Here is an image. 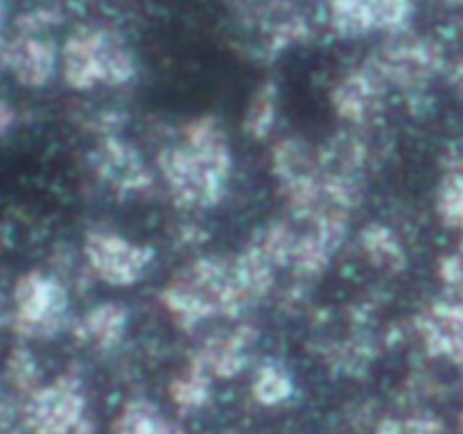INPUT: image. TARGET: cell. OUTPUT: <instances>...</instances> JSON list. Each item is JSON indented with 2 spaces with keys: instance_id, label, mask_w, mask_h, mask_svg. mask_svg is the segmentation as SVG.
Returning a JSON list of instances; mask_svg holds the SVG:
<instances>
[{
  "instance_id": "1",
  "label": "cell",
  "mask_w": 463,
  "mask_h": 434,
  "mask_svg": "<svg viewBox=\"0 0 463 434\" xmlns=\"http://www.w3.org/2000/svg\"><path fill=\"white\" fill-rule=\"evenodd\" d=\"M161 175L176 206L206 211L224 199L233 170V152L215 116L185 122L181 143L158 156Z\"/></svg>"
},
{
  "instance_id": "2",
  "label": "cell",
  "mask_w": 463,
  "mask_h": 434,
  "mask_svg": "<svg viewBox=\"0 0 463 434\" xmlns=\"http://www.w3.org/2000/svg\"><path fill=\"white\" fill-rule=\"evenodd\" d=\"M161 301L185 330L215 316H238L256 303L240 278L235 256L193 260L167 280Z\"/></svg>"
},
{
  "instance_id": "3",
  "label": "cell",
  "mask_w": 463,
  "mask_h": 434,
  "mask_svg": "<svg viewBox=\"0 0 463 434\" xmlns=\"http://www.w3.org/2000/svg\"><path fill=\"white\" fill-rule=\"evenodd\" d=\"M63 80L75 90L125 86L138 72L134 50L111 27H80L63 43Z\"/></svg>"
},
{
  "instance_id": "4",
  "label": "cell",
  "mask_w": 463,
  "mask_h": 434,
  "mask_svg": "<svg viewBox=\"0 0 463 434\" xmlns=\"http://www.w3.org/2000/svg\"><path fill=\"white\" fill-rule=\"evenodd\" d=\"M23 428L30 434H90L84 382L75 373H61L23 401Z\"/></svg>"
},
{
  "instance_id": "5",
  "label": "cell",
  "mask_w": 463,
  "mask_h": 434,
  "mask_svg": "<svg viewBox=\"0 0 463 434\" xmlns=\"http://www.w3.org/2000/svg\"><path fill=\"white\" fill-rule=\"evenodd\" d=\"M12 301V328L21 339H50L66 324V288L45 271L23 274L14 283Z\"/></svg>"
},
{
  "instance_id": "6",
  "label": "cell",
  "mask_w": 463,
  "mask_h": 434,
  "mask_svg": "<svg viewBox=\"0 0 463 434\" xmlns=\"http://www.w3.org/2000/svg\"><path fill=\"white\" fill-rule=\"evenodd\" d=\"M387 86L419 90L443 71V48L430 36L396 34L387 45L375 50L369 61Z\"/></svg>"
},
{
  "instance_id": "7",
  "label": "cell",
  "mask_w": 463,
  "mask_h": 434,
  "mask_svg": "<svg viewBox=\"0 0 463 434\" xmlns=\"http://www.w3.org/2000/svg\"><path fill=\"white\" fill-rule=\"evenodd\" d=\"M414 0H330L328 25L339 39L402 34L414 16Z\"/></svg>"
},
{
  "instance_id": "8",
  "label": "cell",
  "mask_w": 463,
  "mask_h": 434,
  "mask_svg": "<svg viewBox=\"0 0 463 434\" xmlns=\"http://www.w3.org/2000/svg\"><path fill=\"white\" fill-rule=\"evenodd\" d=\"M84 256L99 280L113 288H129L149 269L154 249L131 242L111 231H90L84 240Z\"/></svg>"
},
{
  "instance_id": "9",
  "label": "cell",
  "mask_w": 463,
  "mask_h": 434,
  "mask_svg": "<svg viewBox=\"0 0 463 434\" xmlns=\"http://www.w3.org/2000/svg\"><path fill=\"white\" fill-rule=\"evenodd\" d=\"M416 330L430 355L463 366V294L430 303L416 316Z\"/></svg>"
},
{
  "instance_id": "10",
  "label": "cell",
  "mask_w": 463,
  "mask_h": 434,
  "mask_svg": "<svg viewBox=\"0 0 463 434\" xmlns=\"http://www.w3.org/2000/svg\"><path fill=\"white\" fill-rule=\"evenodd\" d=\"M348 231L346 211H328L310 220V231L297 238L292 253V267L298 274L317 276L330 265L335 251L342 247Z\"/></svg>"
},
{
  "instance_id": "11",
  "label": "cell",
  "mask_w": 463,
  "mask_h": 434,
  "mask_svg": "<svg viewBox=\"0 0 463 434\" xmlns=\"http://www.w3.org/2000/svg\"><path fill=\"white\" fill-rule=\"evenodd\" d=\"M93 167L104 184L122 194L143 193L152 184V176L134 145L113 134H107L98 143V149L93 152Z\"/></svg>"
},
{
  "instance_id": "12",
  "label": "cell",
  "mask_w": 463,
  "mask_h": 434,
  "mask_svg": "<svg viewBox=\"0 0 463 434\" xmlns=\"http://www.w3.org/2000/svg\"><path fill=\"white\" fill-rule=\"evenodd\" d=\"M387 89L389 86L384 84L383 77L364 61L360 68L346 72L335 84L333 93H330V102H333L337 116L344 118V120L364 122L383 107Z\"/></svg>"
},
{
  "instance_id": "13",
  "label": "cell",
  "mask_w": 463,
  "mask_h": 434,
  "mask_svg": "<svg viewBox=\"0 0 463 434\" xmlns=\"http://www.w3.org/2000/svg\"><path fill=\"white\" fill-rule=\"evenodd\" d=\"M256 339L258 333L253 326H235L233 330H226V333L213 335L211 339H206L193 362L199 369L206 371L211 378H235L247 366L249 348L256 344Z\"/></svg>"
},
{
  "instance_id": "14",
  "label": "cell",
  "mask_w": 463,
  "mask_h": 434,
  "mask_svg": "<svg viewBox=\"0 0 463 434\" xmlns=\"http://www.w3.org/2000/svg\"><path fill=\"white\" fill-rule=\"evenodd\" d=\"M59 52L43 36H16L9 43V66L14 80L27 89H41L57 72Z\"/></svg>"
},
{
  "instance_id": "15",
  "label": "cell",
  "mask_w": 463,
  "mask_h": 434,
  "mask_svg": "<svg viewBox=\"0 0 463 434\" xmlns=\"http://www.w3.org/2000/svg\"><path fill=\"white\" fill-rule=\"evenodd\" d=\"M127 319H129V315H127V307L122 303H99L77 321L72 333H75L77 342L84 344V346H90L99 353H109L120 346V342L125 339Z\"/></svg>"
},
{
  "instance_id": "16",
  "label": "cell",
  "mask_w": 463,
  "mask_h": 434,
  "mask_svg": "<svg viewBox=\"0 0 463 434\" xmlns=\"http://www.w3.org/2000/svg\"><path fill=\"white\" fill-rule=\"evenodd\" d=\"M111 434H185V429L176 420L167 419L152 401L136 398L116 416Z\"/></svg>"
},
{
  "instance_id": "17",
  "label": "cell",
  "mask_w": 463,
  "mask_h": 434,
  "mask_svg": "<svg viewBox=\"0 0 463 434\" xmlns=\"http://www.w3.org/2000/svg\"><path fill=\"white\" fill-rule=\"evenodd\" d=\"M360 244L364 256L371 260V265L378 267V269L398 274V271L407 267V256L401 240L384 224L373 222V224L364 226L360 235Z\"/></svg>"
},
{
  "instance_id": "18",
  "label": "cell",
  "mask_w": 463,
  "mask_h": 434,
  "mask_svg": "<svg viewBox=\"0 0 463 434\" xmlns=\"http://www.w3.org/2000/svg\"><path fill=\"white\" fill-rule=\"evenodd\" d=\"M3 378L9 392L23 396V401H25L32 392L41 387V366L34 353L27 346H14L5 357Z\"/></svg>"
},
{
  "instance_id": "19",
  "label": "cell",
  "mask_w": 463,
  "mask_h": 434,
  "mask_svg": "<svg viewBox=\"0 0 463 434\" xmlns=\"http://www.w3.org/2000/svg\"><path fill=\"white\" fill-rule=\"evenodd\" d=\"M437 212L443 224L463 231V156L448 167L439 184Z\"/></svg>"
},
{
  "instance_id": "20",
  "label": "cell",
  "mask_w": 463,
  "mask_h": 434,
  "mask_svg": "<svg viewBox=\"0 0 463 434\" xmlns=\"http://www.w3.org/2000/svg\"><path fill=\"white\" fill-rule=\"evenodd\" d=\"M251 393L260 405L276 407L294 396V380L285 366L267 362L258 369L256 380L251 384Z\"/></svg>"
},
{
  "instance_id": "21",
  "label": "cell",
  "mask_w": 463,
  "mask_h": 434,
  "mask_svg": "<svg viewBox=\"0 0 463 434\" xmlns=\"http://www.w3.org/2000/svg\"><path fill=\"white\" fill-rule=\"evenodd\" d=\"M170 396L181 410H199L211 401V375L193 362L179 378L172 380Z\"/></svg>"
},
{
  "instance_id": "22",
  "label": "cell",
  "mask_w": 463,
  "mask_h": 434,
  "mask_svg": "<svg viewBox=\"0 0 463 434\" xmlns=\"http://www.w3.org/2000/svg\"><path fill=\"white\" fill-rule=\"evenodd\" d=\"M276 111H279V93H276V86L271 81H265L249 102L247 116L242 122L244 131L253 138H265L274 125Z\"/></svg>"
},
{
  "instance_id": "23",
  "label": "cell",
  "mask_w": 463,
  "mask_h": 434,
  "mask_svg": "<svg viewBox=\"0 0 463 434\" xmlns=\"http://www.w3.org/2000/svg\"><path fill=\"white\" fill-rule=\"evenodd\" d=\"M61 21V12H59L57 7H39L32 9V12L21 14V16L16 18V30L18 36H41L43 32L59 25Z\"/></svg>"
},
{
  "instance_id": "24",
  "label": "cell",
  "mask_w": 463,
  "mask_h": 434,
  "mask_svg": "<svg viewBox=\"0 0 463 434\" xmlns=\"http://www.w3.org/2000/svg\"><path fill=\"white\" fill-rule=\"evenodd\" d=\"M439 278L450 292L463 294V238L455 251L446 253L439 262Z\"/></svg>"
},
{
  "instance_id": "25",
  "label": "cell",
  "mask_w": 463,
  "mask_h": 434,
  "mask_svg": "<svg viewBox=\"0 0 463 434\" xmlns=\"http://www.w3.org/2000/svg\"><path fill=\"white\" fill-rule=\"evenodd\" d=\"M16 393L0 389V428H12L16 416H21L23 402H18Z\"/></svg>"
},
{
  "instance_id": "26",
  "label": "cell",
  "mask_w": 463,
  "mask_h": 434,
  "mask_svg": "<svg viewBox=\"0 0 463 434\" xmlns=\"http://www.w3.org/2000/svg\"><path fill=\"white\" fill-rule=\"evenodd\" d=\"M441 420L430 419V416H414V419L402 423V434H441Z\"/></svg>"
},
{
  "instance_id": "27",
  "label": "cell",
  "mask_w": 463,
  "mask_h": 434,
  "mask_svg": "<svg viewBox=\"0 0 463 434\" xmlns=\"http://www.w3.org/2000/svg\"><path fill=\"white\" fill-rule=\"evenodd\" d=\"M14 127H16V108L7 99H0V140L7 138Z\"/></svg>"
},
{
  "instance_id": "28",
  "label": "cell",
  "mask_w": 463,
  "mask_h": 434,
  "mask_svg": "<svg viewBox=\"0 0 463 434\" xmlns=\"http://www.w3.org/2000/svg\"><path fill=\"white\" fill-rule=\"evenodd\" d=\"M378 434H402V423H401V420L384 419L383 423H380Z\"/></svg>"
},
{
  "instance_id": "29",
  "label": "cell",
  "mask_w": 463,
  "mask_h": 434,
  "mask_svg": "<svg viewBox=\"0 0 463 434\" xmlns=\"http://www.w3.org/2000/svg\"><path fill=\"white\" fill-rule=\"evenodd\" d=\"M450 80L457 89L463 90V61H457L455 66L450 68Z\"/></svg>"
},
{
  "instance_id": "30",
  "label": "cell",
  "mask_w": 463,
  "mask_h": 434,
  "mask_svg": "<svg viewBox=\"0 0 463 434\" xmlns=\"http://www.w3.org/2000/svg\"><path fill=\"white\" fill-rule=\"evenodd\" d=\"M5 14H7V7H5V0H0V27L5 23Z\"/></svg>"
},
{
  "instance_id": "31",
  "label": "cell",
  "mask_w": 463,
  "mask_h": 434,
  "mask_svg": "<svg viewBox=\"0 0 463 434\" xmlns=\"http://www.w3.org/2000/svg\"><path fill=\"white\" fill-rule=\"evenodd\" d=\"M3 324H5V301L3 297H0V328H3Z\"/></svg>"
},
{
  "instance_id": "32",
  "label": "cell",
  "mask_w": 463,
  "mask_h": 434,
  "mask_svg": "<svg viewBox=\"0 0 463 434\" xmlns=\"http://www.w3.org/2000/svg\"><path fill=\"white\" fill-rule=\"evenodd\" d=\"M0 434H18L14 428H0Z\"/></svg>"
},
{
  "instance_id": "33",
  "label": "cell",
  "mask_w": 463,
  "mask_h": 434,
  "mask_svg": "<svg viewBox=\"0 0 463 434\" xmlns=\"http://www.w3.org/2000/svg\"><path fill=\"white\" fill-rule=\"evenodd\" d=\"M441 3H446V5H463V0H441Z\"/></svg>"
},
{
  "instance_id": "34",
  "label": "cell",
  "mask_w": 463,
  "mask_h": 434,
  "mask_svg": "<svg viewBox=\"0 0 463 434\" xmlns=\"http://www.w3.org/2000/svg\"><path fill=\"white\" fill-rule=\"evenodd\" d=\"M461 429H463V414H461Z\"/></svg>"
}]
</instances>
